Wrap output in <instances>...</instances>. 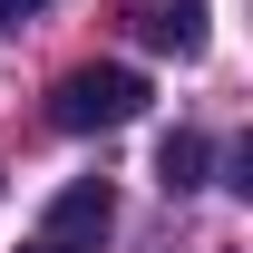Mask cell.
Returning <instances> with one entry per match:
<instances>
[{"label":"cell","mask_w":253,"mask_h":253,"mask_svg":"<svg viewBox=\"0 0 253 253\" xmlns=\"http://www.w3.org/2000/svg\"><path fill=\"white\" fill-rule=\"evenodd\" d=\"M136 117H146V78H136V68H68L59 97H49V126H68V136L136 126Z\"/></svg>","instance_id":"cell-1"},{"label":"cell","mask_w":253,"mask_h":253,"mask_svg":"<svg viewBox=\"0 0 253 253\" xmlns=\"http://www.w3.org/2000/svg\"><path fill=\"white\" fill-rule=\"evenodd\" d=\"M107 234H117V195L97 185H59V205H49V253H97L107 244Z\"/></svg>","instance_id":"cell-2"},{"label":"cell","mask_w":253,"mask_h":253,"mask_svg":"<svg viewBox=\"0 0 253 253\" xmlns=\"http://www.w3.org/2000/svg\"><path fill=\"white\" fill-rule=\"evenodd\" d=\"M205 156H214V146H205L195 126H175V136L156 146V185L166 195H195V185H205Z\"/></svg>","instance_id":"cell-4"},{"label":"cell","mask_w":253,"mask_h":253,"mask_svg":"<svg viewBox=\"0 0 253 253\" xmlns=\"http://www.w3.org/2000/svg\"><path fill=\"white\" fill-rule=\"evenodd\" d=\"M39 10H49V0H0V39H10V30H30Z\"/></svg>","instance_id":"cell-5"},{"label":"cell","mask_w":253,"mask_h":253,"mask_svg":"<svg viewBox=\"0 0 253 253\" xmlns=\"http://www.w3.org/2000/svg\"><path fill=\"white\" fill-rule=\"evenodd\" d=\"M126 30L146 49H166V59H205V0H136Z\"/></svg>","instance_id":"cell-3"},{"label":"cell","mask_w":253,"mask_h":253,"mask_svg":"<svg viewBox=\"0 0 253 253\" xmlns=\"http://www.w3.org/2000/svg\"><path fill=\"white\" fill-rule=\"evenodd\" d=\"M30 253H49V244H30Z\"/></svg>","instance_id":"cell-6"}]
</instances>
